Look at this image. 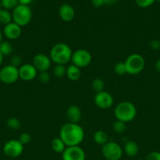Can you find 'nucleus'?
Masks as SVG:
<instances>
[{
    "instance_id": "nucleus-1",
    "label": "nucleus",
    "mask_w": 160,
    "mask_h": 160,
    "mask_svg": "<svg viewBox=\"0 0 160 160\" xmlns=\"http://www.w3.org/2000/svg\"><path fill=\"white\" fill-rule=\"evenodd\" d=\"M59 137L66 146H78L84 140L85 132L78 123H66L60 130Z\"/></svg>"
},
{
    "instance_id": "nucleus-2",
    "label": "nucleus",
    "mask_w": 160,
    "mask_h": 160,
    "mask_svg": "<svg viewBox=\"0 0 160 160\" xmlns=\"http://www.w3.org/2000/svg\"><path fill=\"white\" fill-rule=\"evenodd\" d=\"M73 51L68 45L64 42L56 43L50 49V57L55 64L66 65L72 59Z\"/></svg>"
},
{
    "instance_id": "nucleus-3",
    "label": "nucleus",
    "mask_w": 160,
    "mask_h": 160,
    "mask_svg": "<svg viewBox=\"0 0 160 160\" xmlns=\"http://www.w3.org/2000/svg\"><path fill=\"white\" fill-rule=\"evenodd\" d=\"M136 108L133 103L129 101L121 102L115 108L114 114L116 120L124 123L131 122L136 117Z\"/></svg>"
},
{
    "instance_id": "nucleus-4",
    "label": "nucleus",
    "mask_w": 160,
    "mask_h": 160,
    "mask_svg": "<svg viewBox=\"0 0 160 160\" xmlns=\"http://www.w3.org/2000/svg\"><path fill=\"white\" fill-rule=\"evenodd\" d=\"M13 22L19 26L25 27L31 22L32 19V11L29 6H23L19 4L13 9Z\"/></svg>"
},
{
    "instance_id": "nucleus-5",
    "label": "nucleus",
    "mask_w": 160,
    "mask_h": 160,
    "mask_svg": "<svg viewBox=\"0 0 160 160\" xmlns=\"http://www.w3.org/2000/svg\"><path fill=\"white\" fill-rule=\"evenodd\" d=\"M126 73L130 75H136L141 73L145 66V60L141 54L133 53L126 58L125 61Z\"/></svg>"
},
{
    "instance_id": "nucleus-6",
    "label": "nucleus",
    "mask_w": 160,
    "mask_h": 160,
    "mask_svg": "<svg viewBox=\"0 0 160 160\" xmlns=\"http://www.w3.org/2000/svg\"><path fill=\"white\" fill-rule=\"evenodd\" d=\"M101 153L106 160H120L123 155V148L117 142L108 141L102 146Z\"/></svg>"
},
{
    "instance_id": "nucleus-7",
    "label": "nucleus",
    "mask_w": 160,
    "mask_h": 160,
    "mask_svg": "<svg viewBox=\"0 0 160 160\" xmlns=\"http://www.w3.org/2000/svg\"><path fill=\"white\" fill-rule=\"evenodd\" d=\"M92 55L89 51H87L86 49H83V48H80V49H77L73 52L71 61H72V64L81 69L88 67L92 62Z\"/></svg>"
},
{
    "instance_id": "nucleus-8",
    "label": "nucleus",
    "mask_w": 160,
    "mask_h": 160,
    "mask_svg": "<svg viewBox=\"0 0 160 160\" xmlns=\"http://www.w3.org/2000/svg\"><path fill=\"white\" fill-rule=\"evenodd\" d=\"M19 71L17 67L11 64L6 65L0 69V81L3 84H12L18 81Z\"/></svg>"
},
{
    "instance_id": "nucleus-9",
    "label": "nucleus",
    "mask_w": 160,
    "mask_h": 160,
    "mask_svg": "<svg viewBox=\"0 0 160 160\" xmlns=\"http://www.w3.org/2000/svg\"><path fill=\"white\" fill-rule=\"evenodd\" d=\"M24 152V145L17 139L9 140L3 146V153L5 156L11 159L19 157Z\"/></svg>"
},
{
    "instance_id": "nucleus-10",
    "label": "nucleus",
    "mask_w": 160,
    "mask_h": 160,
    "mask_svg": "<svg viewBox=\"0 0 160 160\" xmlns=\"http://www.w3.org/2000/svg\"><path fill=\"white\" fill-rule=\"evenodd\" d=\"M94 103L100 109H108L114 104V98L109 92L104 90L96 93L94 96Z\"/></svg>"
},
{
    "instance_id": "nucleus-11",
    "label": "nucleus",
    "mask_w": 160,
    "mask_h": 160,
    "mask_svg": "<svg viewBox=\"0 0 160 160\" xmlns=\"http://www.w3.org/2000/svg\"><path fill=\"white\" fill-rule=\"evenodd\" d=\"M62 159L86 160V152L79 145L67 147L62 153Z\"/></svg>"
},
{
    "instance_id": "nucleus-12",
    "label": "nucleus",
    "mask_w": 160,
    "mask_h": 160,
    "mask_svg": "<svg viewBox=\"0 0 160 160\" xmlns=\"http://www.w3.org/2000/svg\"><path fill=\"white\" fill-rule=\"evenodd\" d=\"M32 64L38 72L48 71L51 67L52 60L50 56L43 53H39L33 57Z\"/></svg>"
},
{
    "instance_id": "nucleus-13",
    "label": "nucleus",
    "mask_w": 160,
    "mask_h": 160,
    "mask_svg": "<svg viewBox=\"0 0 160 160\" xmlns=\"http://www.w3.org/2000/svg\"><path fill=\"white\" fill-rule=\"evenodd\" d=\"M19 78L24 81H33L38 75V70L32 63H24L18 68Z\"/></svg>"
},
{
    "instance_id": "nucleus-14",
    "label": "nucleus",
    "mask_w": 160,
    "mask_h": 160,
    "mask_svg": "<svg viewBox=\"0 0 160 160\" xmlns=\"http://www.w3.org/2000/svg\"><path fill=\"white\" fill-rule=\"evenodd\" d=\"M3 35L9 40H16L21 35V27L14 22L5 25L3 28Z\"/></svg>"
},
{
    "instance_id": "nucleus-15",
    "label": "nucleus",
    "mask_w": 160,
    "mask_h": 160,
    "mask_svg": "<svg viewBox=\"0 0 160 160\" xmlns=\"http://www.w3.org/2000/svg\"><path fill=\"white\" fill-rule=\"evenodd\" d=\"M59 17L64 22H71L74 20L75 16V11L73 6L67 3L62 4L59 8L58 10Z\"/></svg>"
},
{
    "instance_id": "nucleus-16",
    "label": "nucleus",
    "mask_w": 160,
    "mask_h": 160,
    "mask_svg": "<svg viewBox=\"0 0 160 160\" xmlns=\"http://www.w3.org/2000/svg\"><path fill=\"white\" fill-rule=\"evenodd\" d=\"M66 115L70 123H78L82 119V111L78 106L72 105L67 108Z\"/></svg>"
},
{
    "instance_id": "nucleus-17",
    "label": "nucleus",
    "mask_w": 160,
    "mask_h": 160,
    "mask_svg": "<svg viewBox=\"0 0 160 160\" xmlns=\"http://www.w3.org/2000/svg\"><path fill=\"white\" fill-rule=\"evenodd\" d=\"M139 152V147L136 142L134 141H127L125 142L123 148V152L128 157L133 158L138 154Z\"/></svg>"
},
{
    "instance_id": "nucleus-18",
    "label": "nucleus",
    "mask_w": 160,
    "mask_h": 160,
    "mask_svg": "<svg viewBox=\"0 0 160 160\" xmlns=\"http://www.w3.org/2000/svg\"><path fill=\"white\" fill-rule=\"evenodd\" d=\"M66 76L72 81H78L81 78V69L74 64H70L67 67Z\"/></svg>"
},
{
    "instance_id": "nucleus-19",
    "label": "nucleus",
    "mask_w": 160,
    "mask_h": 160,
    "mask_svg": "<svg viewBox=\"0 0 160 160\" xmlns=\"http://www.w3.org/2000/svg\"><path fill=\"white\" fill-rule=\"evenodd\" d=\"M51 148L53 149V152H55L56 153H60V154H62L64 152V151L65 150V148H67L66 145L64 144V142H63L61 139V138H55L52 140L51 142Z\"/></svg>"
},
{
    "instance_id": "nucleus-20",
    "label": "nucleus",
    "mask_w": 160,
    "mask_h": 160,
    "mask_svg": "<svg viewBox=\"0 0 160 160\" xmlns=\"http://www.w3.org/2000/svg\"><path fill=\"white\" fill-rule=\"evenodd\" d=\"M93 138L94 142H95L97 145H101V146H103L104 145H105V144L108 142V134H107L104 131H96L93 134Z\"/></svg>"
},
{
    "instance_id": "nucleus-21",
    "label": "nucleus",
    "mask_w": 160,
    "mask_h": 160,
    "mask_svg": "<svg viewBox=\"0 0 160 160\" xmlns=\"http://www.w3.org/2000/svg\"><path fill=\"white\" fill-rule=\"evenodd\" d=\"M13 22L12 12L9 10L5 9H0V23L6 25Z\"/></svg>"
},
{
    "instance_id": "nucleus-22",
    "label": "nucleus",
    "mask_w": 160,
    "mask_h": 160,
    "mask_svg": "<svg viewBox=\"0 0 160 160\" xmlns=\"http://www.w3.org/2000/svg\"><path fill=\"white\" fill-rule=\"evenodd\" d=\"M0 51L2 52L3 55L4 56H9L13 52V47L12 44L7 41H3L2 43L0 44Z\"/></svg>"
},
{
    "instance_id": "nucleus-23",
    "label": "nucleus",
    "mask_w": 160,
    "mask_h": 160,
    "mask_svg": "<svg viewBox=\"0 0 160 160\" xmlns=\"http://www.w3.org/2000/svg\"><path fill=\"white\" fill-rule=\"evenodd\" d=\"M66 71H67V67H65V65H61V64H56L54 68L53 69V73L57 78H64V76H66Z\"/></svg>"
},
{
    "instance_id": "nucleus-24",
    "label": "nucleus",
    "mask_w": 160,
    "mask_h": 160,
    "mask_svg": "<svg viewBox=\"0 0 160 160\" xmlns=\"http://www.w3.org/2000/svg\"><path fill=\"white\" fill-rule=\"evenodd\" d=\"M6 125L9 129L13 130V131L20 129V127H21L20 121L16 117H10V118L8 119L7 121H6Z\"/></svg>"
},
{
    "instance_id": "nucleus-25",
    "label": "nucleus",
    "mask_w": 160,
    "mask_h": 160,
    "mask_svg": "<svg viewBox=\"0 0 160 160\" xmlns=\"http://www.w3.org/2000/svg\"><path fill=\"white\" fill-rule=\"evenodd\" d=\"M91 86H92V88L96 92V93H97V92H100L104 91V82L103 80L100 79V78H95V79L92 81Z\"/></svg>"
},
{
    "instance_id": "nucleus-26",
    "label": "nucleus",
    "mask_w": 160,
    "mask_h": 160,
    "mask_svg": "<svg viewBox=\"0 0 160 160\" xmlns=\"http://www.w3.org/2000/svg\"><path fill=\"white\" fill-rule=\"evenodd\" d=\"M1 5L3 9L10 10L13 9L19 5L18 0H1Z\"/></svg>"
},
{
    "instance_id": "nucleus-27",
    "label": "nucleus",
    "mask_w": 160,
    "mask_h": 160,
    "mask_svg": "<svg viewBox=\"0 0 160 160\" xmlns=\"http://www.w3.org/2000/svg\"><path fill=\"white\" fill-rule=\"evenodd\" d=\"M113 130L116 134H122L126 130V124L124 122L116 120V121L113 124Z\"/></svg>"
},
{
    "instance_id": "nucleus-28",
    "label": "nucleus",
    "mask_w": 160,
    "mask_h": 160,
    "mask_svg": "<svg viewBox=\"0 0 160 160\" xmlns=\"http://www.w3.org/2000/svg\"><path fill=\"white\" fill-rule=\"evenodd\" d=\"M114 71L116 74L119 75V76L125 74L126 73V68H125V62H122V61L117 62L114 67Z\"/></svg>"
},
{
    "instance_id": "nucleus-29",
    "label": "nucleus",
    "mask_w": 160,
    "mask_h": 160,
    "mask_svg": "<svg viewBox=\"0 0 160 160\" xmlns=\"http://www.w3.org/2000/svg\"><path fill=\"white\" fill-rule=\"evenodd\" d=\"M156 0H135L136 6L141 8H147L152 6Z\"/></svg>"
},
{
    "instance_id": "nucleus-30",
    "label": "nucleus",
    "mask_w": 160,
    "mask_h": 160,
    "mask_svg": "<svg viewBox=\"0 0 160 160\" xmlns=\"http://www.w3.org/2000/svg\"><path fill=\"white\" fill-rule=\"evenodd\" d=\"M38 78H39V81L42 84H47L50 81V76L48 71L39 72V73L38 74Z\"/></svg>"
},
{
    "instance_id": "nucleus-31",
    "label": "nucleus",
    "mask_w": 160,
    "mask_h": 160,
    "mask_svg": "<svg viewBox=\"0 0 160 160\" xmlns=\"http://www.w3.org/2000/svg\"><path fill=\"white\" fill-rule=\"evenodd\" d=\"M10 64L12 66H13V67L19 68L20 66L23 65V64H22L21 57H20L19 55H13V56L10 58Z\"/></svg>"
},
{
    "instance_id": "nucleus-32",
    "label": "nucleus",
    "mask_w": 160,
    "mask_h": 160,
    "mask_svg": "<svg viewBox=\"0 0 160 160\" xmlns=\"http://www.w3.org/2000/svg\"><path fill=\"white\" fill-rule=\"evenodd\" d=\"M18 140L24 146L25 145H28L31 142V137L30 135V134H28V133H22L20 135V138H19Z\"/></svg>"
},
{
    "instance_id": "nucleus-33",
    "label": "nucleus",
    "mask_w": 160,
    "mask_h": 160,
    "mask_svg": "<svg viewBox=\"0 0 160 160\" xmlns=\"http://www.w3.org/2000/svg\"><path fill=\"white\" fill-rule=\"evenodd\" d=\"M145 160H160V152H152L146 156Z\"/></svg>"
},
{
    "instance_id": "nucleus-34",
    "label": "nucleus",
    "mask_w": 160,
    "mask_h": 160,
    "mask_svg": "<svg viewBox=\"0 0 160 160\" xmlns=\"http://www.w3.org/2000/svg\"><path fill=\"white\" fill-rule=\"evenodd\" d=\"M149 46L154 51H157V50L160 49V40L158 39H153L149 43Z\"/></svg>"
},
{
    "instance_id": "nucleus-35",
    "label": "nucleus",
    "mask_w": 160,
    "mask_h": 160,
    "mask_svg": "<svg viewBox=\"0 0 160 160\" xmlns=\"http://www.w3.org/2000/svg\"><path fill=\"white\" fill-rule=\"evenodd\" d=\"M91 3L96 8H100L104 4V0H91Z\"/></svg>"
},
{
    "instance_id": "nucleus-36",
    "label": "nucleus",
    "mask_w": 160,
    "mask_h": 160,
    "mask_svg": "<svg viewBox=\"0 0 160 160\" xmlns=\"http://www.w3.org/2000/svg\"><path fill=\"white\" fill-rule=\"evenodd\" d=\"M31 2H32V0H18L19 4L23 5V6H29Z\"/></svg>"
},
{
    "instance_id": "nucleus-37",
    "label": "nucleus",
    "mask_w": 160,
    "mask_h": 160,
    "mask_svg": "<svg viewBox=\"0 0 160 160\" xmlns=\"http://www.w3.org/2000/svg\"><path fill=\"white\" fill-rule=\"evenodd\" d=\"M155 70H156V71L160 74V59H158V60L156 61V62H155Z\"/></svg>"
},
{
    "instance_id": "nucleus-38",
    "label": "nucleus",
    "mask_w": 160,
    "mask_h": 160,
    "mask_svg": "<svg viewBox=\"0 0 160 160\" xmlns=\"http://www.w3.org/2000/svg\"><path fill=\"white\" fill-rule=\"evenodd\" d=\"M118 0H104V4L105 5H113L116 3Z\"/></svg>"
},
{
    "instance_id": "nucleus-39",
    "label": "nucleus",
    "mask_w": 160,
    "mask_h": 160,
    "mask_svg": "<svg viewBox=\"0 0 160 160\" xmlns=\"http://www.w3.org/2000/svg\"><path fill=\"white\" fill-rule=\"evenodd\" d=\"M3 59H4V56H3V55L2 52L0 51V66H1L2 63H3Z\"/></svg>"
},
{
    "instance_id": "nucleus-40",
    "label": "nucleus",
    "mask_w": 160,
    "mask_h": 160,
    "mask_svg": "<svg viewBox=\"0 0 160 160\" xmlns=\"http://www.w3.org/2000/svg\"><path fill=\"white\" fill-rule=\"evenodd\" d=\"M3 32L0 30V44L3 42Z\"/></svg>"
},
{
    "instance_id": "nucleus-41",
    "label": "nucleus",
    "mask_w": 160,
    "mask_h": 160,
    "mask_svg": "<svg viewBox=\"0 0 160 160\" xmlns=\"http://www.w3.org/2000/svg\"><path fill=\"white\" fill-rule=\"evenodd\" d=\"M2 9V5H1V0H0V9Z\"/></svg>"
},
{
    "instance_id": "nucleus-42",
    "label": "nucleus",
    "mask_w": 160,
    "mask_h": 160,
    "mask_svg": "<svg viewBox=\"0 0 160 160\" xmlns=\"http://www.w3.org/2000/svg\"><path fill=\"white\" fill-rule=\"evenodd\" d=\"M156 1H158V2H160V0H156Z\"/></svg>"
},
{
    "instance_id": "nucleus-43",
    "label": "nucleus",
    "mask_w": 160,
    "mask_h": 160,
    "mask_svg": "<svg viewBox=\"0 0 160 160\" xmlns=\"http://www.w3.org/2000/svg\"><path fill=\"white\" fill-rule=\"evenodd\" d=\"M136 160H143V159H136Z\"/></svg>"
}]
</instances>
